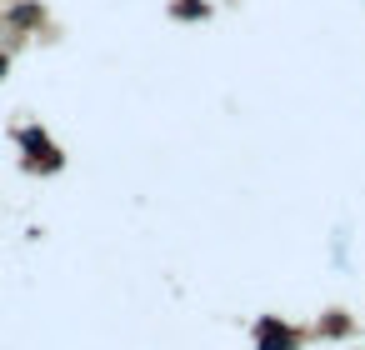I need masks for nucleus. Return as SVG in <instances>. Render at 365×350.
I'll return each instance as SVG.
<instances>
[{"instance_id": "423d86ee", "label": "nucleus", "mask_w": 365, "mask_h": 350, "mask_svg": "<svg viewBox=\"0 0 365 350\" xmlns=\"http://www.w3.org/2000/svg\"><path fill=\"white\" fill-rule=\"evenodd\" d=\"M0 31H6V16H0Z\"/></svg>"}, {"instance_id": "7ed1b4c3", "label": "nucleus", "mask_w": 365, "mask_h": 350, "mask_svg": "<svg viewBox=\"0 0 365 350\" xmlns=\"http://www.w3.org/2000/svg\"><path fill=\"white\" fill-rule=\"evenodd\" d=\"M36 26H46V6L41 0H16V6L6 11V31H36Z\"/></svg>"}, {"instance_id": "20e7f679", "label": "nucleus", "mask_w": 365, "mask_h": 350, "mask_svg": "<svg viewBox=\"0 0 365 350\" xmlns=\"http://www.w3.org/2000/svg\"><path fill=\"white\" fill-rule=\"evenodd\" d=\"M170 16L175 21H210V6L205 0H170Z\"/></svg>"}, {"instance_id": "f257e3e1", "label": "nucleus", "mask_w": 365, "mask_h": 350, "mask_svg": "<svg viewBox=\"0 0 365 350\" xmlns=\"http://www.w3.org/2000/svg\"><path fill=\"white\" fill-rule=\"evenodd\" d=\"M16 145H21V155H26L21 165H26L31 175H56V170L66 165V150H61L41 125H21V130H16Z\"/></svg>"}, {"instance_id": "39448f33", "label": "nucleus", "mask_w": 365, "mask_h": 350, "mask_svg": "<svg viewBox=\"0 0 365 350\" xmlns=\"http://www.w3.org/2000/svg\"><path fill=\"white\" fill-rule=\"evenodd\" d=\"M6 76H11V56H6V51H0V81H6Z\"/></svg>"}, {"instance_id": "f03ea898", "label": "nucleus", "mask_w": 365, "mask_h": 350, "mask_svg": "<svg viewBox=\"0 0 365 350\" xmlns=\"http://www.w3.org/2000/svg\"><path fill=\"white\" fill-rule=\"evenodd\" d=\"M255 350H300V330L280 315H260L255 320Z\"/></svg>"}]
</instances>
